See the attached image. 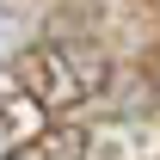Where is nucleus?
Returning a JSON list of instances; mask_svg holds the SVG:
<instances>
[{
    "label": "nucleus",
    "mask_w": 160,
    "mask_h": 160,
    "mask_svg": "<svg viewBox=\"0 0 160 160\" xmlns=\"http://www.w3.org/2000/svg\"><path fill=\"white\" fill-rule=\"evenodd\" d=\"M99 80H105V62L74 43H37L19 56V92L37 111H74L80 99L99 92Z\"/></svg>",
    "instance_id": "nucleus-1"
},
{
    "label": "nucleus",
    "mask_w": 160,
    "mask_h": 160,
    "mask_svg": "<svg viewBox=\"0 0 160 160\" xmlns=\"http://www.w3.org/2000/svg\"><path fill=\"white\" fill-rule=\"evenodd\" d=\"M86 129L74 123H49V129H31L25 142H12V154L6 160H86Z\"/></svg>",
    "instance_id": "nucleus-2"
}]
</instances>
